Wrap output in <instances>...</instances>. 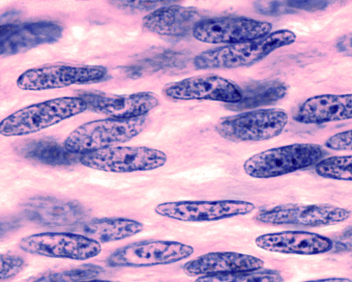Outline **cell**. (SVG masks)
Listing matches in <instances>:
<instances>
[{
	"mask_svg": "<svg viewBox=\"0 0 352 282\" xmlns=\"http://www.w3.org/2000/svg\"><path fill=\"white\" fill-rule=\"evenodd\" d=\"M297 40L295 33L282 30L265 37L245 43L228 45L204 51L194 60L197 69H224L249 67L266 58L275 50Z\"/></svg>",
	"mask_w": 352,
	"mask_h": 282,
	"instance_id": "cell-1",
	"label": "cell"
},
{
	"mask_svg": "<svg viewBox=\"0 0 352 282\" xmlns=\"http://www.w3.org/2000/svg\"><path fill=\"white\" fill-rule=\"evenodd\" d=\"M87 105L80 97H63L24 107L0 123V133L6 137L37 133L80 114Z\"/></svg>",
	"mask_w": 352,
	"mask_h": 282,
	"instance_id": "cell-2",
	"label": "cell"
},
{
	"mask_svg": "<svg viewBox=\"0 0 352 282\" xmlns=\"http://www.w3.org/2000/svg\"><path fill=\"white\" fill-rule=\"evenodd\" d=\"M146 125L148 119L146 117L93 121L72 132L64 146L69 152L81 155L129 142L140 134Z\"/></svg>",
	"mask_w": 352,
	"mask_h": 282,
	"instance_id": "cell-3",
	"label": "cell"
},
{
	"mask_svg": "<svg viewBox=\"0 0 352 282\" xmlns=\"http://www.w3.org/2000/svg\"><path fill=\"white\" fill-rule=\"evenodd\" d=\"M324 156L322 148L314 144H295L263 151L244 164L245 173L255 179L281 177L316 165Z\"/></svg>",
	"mask_w": 352,
	"mask_h": 282,
	"instance_id": "cell-4",
	"label": "cell"
},
{
	"mask_svg": "<svg viewBox=\"0 0 352 282\" xmlns=\"http://www.w3.org/2000/svg\"><path fill=\"white\" fill-rule=\"evenodd\" d=\"M287 122L288 116L283 109H258L224 118L216 130L233 142H257L279 135Z\"/></svg>",
	"mask_w": 352,
	"mask_h": 282,
	"instance_id": "cell-5",
	"label": "cell"
},
{
	"mask_svg": "<svg viewBox=\"0 0 352 282\" xmlns=\"http://www.w3.org/2000/svg\"><path fill=\"white\" fill-rule=\"evenodd\" d=\"M167 155L148 147H111L80 155V162L96 171L131 173L154 171L163 166Z\"/></svg>",
	"mask_w": 352,
	"mask_h": 282,
	"instance_id": "cell-6",
	"label": "cell"
},
{
	"mask_svg": "<svg viewBox=\"0 0 352 282\" xmlns=\"http://www.w3.org/2000/svg\"><path fill=\"white\" fill-rule=\"evenodd\" d=\"M192 246L172 241H142L116 250L107 263L117 268H146L169 265L189 259Z\"/></svg>",
	"mask_w": 352,
	"mask_h": 282,
	"instance_id": "cell-7",
	"label": "cell"
},
{
	"mask_svg": "<svg viewBox=\"0 0 352 282\" xmlns=\"http://www.w3.org/2000/svg\"><path fill=\"white\" fill-rule=\"evenodd\" d=\"M19 248L32 255L52 259L86 261L100 255V243L83 235L46 232L23 238Z\"/></svg>",
	"mask_w": 352,
	"mask_h": 282,
	"instance_id": "cell-8",
	"label": "cell"
},
{
	"mask_svg": "<svg viewBox=\"0 0 352 282\" xmlns=\"http://www.w3.org/2000/svg\"><path fill=\"white\" fill-rule=\"evenodd\" d=\"M107 74V69L101 66L49 65L25 72L16 83L23 91H41L98 83Z\"/></svg>",
	"mask_w": 352,
	"mask_h": 282,
	"instance_id": "cell-9",
	"label": "cell"
},
{
	"mask_svg": "<svg viewBox=\"0 0 352 282\" xmlns=\"http://www.w3.org/2000/svg\"><path fill=\"white\" fill-rule=\"evenodd\" d=\"M267 21L242 17L204 19L194 28V38L209 44H239L267 36L272 30Z\"/></svg>",
	"mask_w": 352,
	"mask_h": 282,
	"instance_id": "cell-10",
	"label": "cell"
},
{
	"mask_svg": "<svg viewBox=\"0 0 352 282\" xmlns=\"http://www.w3.org/2000/svg\"><path fill=\"white\" fill-rule=\"evenodd\" d=\"M351 215L349 210L331 205L285 204L258 212L255 219L271 225L317 228L342 223Z\"/></svg>",
	"mask_w": 352,
	"mask_h": 282,
	"instance_id": "cell-11",
	"label": "cell"
},
{
	"mask_svg": "<svg viewBox=\"0 0 352 282\" xmlns=\"http://www.w3.org/2000/svg\"><path fill=\"white\" fill-rule=\"evenodd\" d=\"M255 209L254 204L241 200L183 201L159 204L155 213L175 220L202 222L247 215Z\"/></svg>",
	"mask_w": 352,
	"mask_h": 282,
	"instance_id": "cell-12",
	"label": "cell"
},
{
	"mask_svg": "<svg viewBox=\"0 0 352 282\" xmlns=\"http://www.w3.org/2000/svg\"><path fill=\"white\" fill-rule=\"evenodd\" d=\"M166 96L176 100H212L237 104L242 100V89L231 80L217 75L189 77L169 83L164 89Z\"/></svg>",
	"mask_w": 352,
	"mask_h": 282,
	"instance_id": "cell-13",
	"label": "cell"
},
{
	"mask_svg": "<svg viewBox=\"0 0 352 282\" xmlns=\"http://www.w3.org/2000/svg\"><path fill=\"white\" fill-rule=\"evenodd\" d=\"M82 98L91 110L113 119L132 120L144 117L159 105L157 95L140 92L126 96L86 93Z\"/></svg>",
	"mask_w": 352,
	"mask_h": 282,
	"instance_id": "cell-14",
	"label": "cell"
},
{
	"mask_svg": "<svg viewBox=\"0 0 352 282\" xmlns=\"http://www.w3.org/2000/svg\"><path fill=\"white\" fill-rule=\"evenodd\" d=\"M255 243L266 251L301 256L325 253L331 250L334 245L327 237L302 231L263 235L255 239Z\"/></svg>",
	"mask_w": 352,
	"mask_h": 282,
	"instance_id": "cell-15",
	"label": "cell"
},
{
	"mask_svg": "<svg viewBox=\"0 0 352 282\" xmlns=\"http://www.w3.org/2000/svg\"><path fill=\"white\" fill-rule=\"evenodd\" d=\"M22 210L31 221L51 227L77 224L85 217L79 203L47 196L32 197L22 206Z\"/></svg>",
	"mask_w": 352,
	"mask_h": 282,
	"instance_id": "cell-16",
	"label": "cell"
},
{
	"mask_svg": "<svg viewBox=\"0 0 352 282\" xmlns=\"http://www.w3.org/2000/svg\"><path fill=\"white\" fill-rule=\"evenodd\" d=\"M264 261L257 257L236 252H212L186 263L185 273L190 276L223 274L261 270Z\"/></svg>",
	"mask_w": 352,
	"mask_h": 282,
	"instance_id": "cell-17",
	"label": "cell"
},
{
	"mask_svg": "<svg viewBox=\"0 0 352 282\" xmlns=\"http://www.w3.org/2000/svg\"><path fill=\"white\" fill-rule=\"evenodd\" d=\"M294 120L304 124H322L352 120V94L320 95L304 102Z\"/></svg>",
	"mask_w": 352,
	"mask_h": 282,
	"instance_id": "cell-18",
	"label": "cell"
},
{
	"mask_svg": "<svg viewBox=\"0 0 352 282\" xmlns=\"http://www.w3.org/2000/svg\"><path fill=\"white\" fill-rule=\"evenodd\" d=\"M64 27L53 21H37L16 25L14 31L1 40V56L21 54L39 45L60 40Z\"/></svg>",
	"mask_w": 352,
	"mask_h": 282,
	"instance_id": "cell-19",
	"label": "cell"
},
{
	"mask_svg": "<svg viewBox=\"0 0 352 282\" xmlns=\"http://www.w3.org/2000/svg\"><path fill=\"white\" fill-rule=\"evenodd\" d=\"M196 9L181 6H166L151 12L143 19V25L152 33L168 37H183L192 33L202 21Z\"/></svg>",
	"mask_w": 352,
	"mask_h": 282,
	"instance_id": "cell-20",
	"label": "cell"
},
{
	"mask_svg": "<svg viewBox=\"0 0 352 282\" xmlns=\"http://www.w3.org/2000/svg\"><path fill=\"white\" fill-rule=\"evenodd\" d=\"M16 151L26 159L50 166H70L80 162V158L51 138L24 140Z\"/></svg>",
	"mask_w": 352,
	"mask_h": 282,
	"instance_id": "cell-21",
	"label": "cell"
},
{
	"mask_svg": "<svg viewBox=\"0 0 352 282\" xmlns=\"http://www.w3.org/2000/svg\"><path fill=\"white\" fill-rule=\"evenodd\" d=\"M82 235L101 243L121 241L133 237L144 230L136 220L124 217L96 219L81 226Z\"/></svg>",
	"mask_w": 352,
	"mask_h": 282,
	"instance_id": "cell-22",
	"label": "cell"
},
{
	"mask_svg": "<svg viewBox=\"0 0 352 282\" xmlns=\"http://www.w3.org/2000/svg\"><path fill=\"white\" fill-rule=\"evenodd\" d=\"M242 91V100L237 104L228 105L230 109L248 110L273 104L285 97L287 89L280 82L266 81L252 84Z\"/></svg>",
	"mask_w": 352,
	"mask_h": 282,
	"instance_id": "cell-23",
	"label": "cell"
},
{
	"mask_svg": "<svg viewBox=\"0 0 352 282\" xmlns=\"http://www.w3.org/2000/svg\"><path fill=\"white\" fill-rule=\"evenodd\" d=\"M280 273L275 270H257L223 274L201 276L195 282H283Z\"/></svg>",
	"mask_w": 352,
	"mask_h": 282,
	"instance_id": "cell-24",
	"label": "cell"
},
{
	"mask_svg": "<svg viewBox=\"0 0 352 282\" xmlns=\"http://www.w3.org/2000/svg\"><path fill=\"white\" fill-rule=\"evenodd\" d=\"M316 173L327 179L352 182V155L322 160L316 165Z\"/></svg>",
	"mask_w": 352,
	"mask_h": 282,
	"instance_id": "cell-25",
	"label": "cell"
},
{
	"mask_svg": "<svg viewBox=\"0 0 352 282\" xmlns=\"http://www.w3.org/2000/svg\"><path fill=\"white\" fill-rule=\"evenodd\" d=\"M103 269L95 265H83L70 270L44 274L33 282H83L98 276Z\"/></svg>",
	"mask_w": 352,
	"mask_h": 282,
	"instance_id": "cell-26",
	"label": "cell"
},
{
	"mask_svg": "<svg viewBox=\"0 0 352 282\" xmlns=\"http://www.w3.org/2000/svg\"><path fill=\"white\" fill-rule=\"evenodd\" d=\"M24 260L14 254H2L0 257V279L2 281L10 279L23 269Z\"/></svg>",
	"mask_w": 352,
	"mask_h": 282,
	"instance_id": "cell-27",
	"label": "cell"
},
{
	"mask_svg": "<svg viewBox=\"0 0 352 282\" xmlns=\"http://www.w3.org/2000/svg\"><path fill=\"white\" fill-rule=\"evenodd\" d=\"M326 147L335 151H352V129L330 137L327 140Z\"/></svg>",
	"mask_w": 352,
	"mask_h": 282,
	"instance_id": "cell-28",
	"label": "cell"
},
{
	"mask_svg": "<svg viewBox=\"0 0 352 282\" xmlns=\"http://www.w3.org/2000/svg\"><path fill=\"white\" fill-rule=\"evenodd\" d=\"M110 4L114 6L116 8H119L123 10H133V11H145V10H153L154 9H159L170 4L168 2H151V1H113L109 2Z\"/></svg>",
	"mask_w": 352,
	"mask_h": 282,
	"instance_id": "cell-29",
	"label": "cell"
},
{
	"mask_svg": "<svg viewBox=\"0 0 352 282\" xmlns=\"http://www.w3.org/2000/svg\"><path fill=\"white\" fill-rule=\"evenodd\" d=\"M305 282H352V280L347 278H328L317 280H311Z\"/></svg>",
	"mask_w": 352,
	"mask_h": 282,
	"instance_id": "cell-30",
	"label": "cell"
},
{
	"mask_svg": "<svg viewBox=\"0 0 352 282\" xmlns=\"http://www.w3.org/2000/svg\"><path fill=\"white\" fill-rule=\"evenodd\" d=\"M83 282H114V281H108V280H91V281H83Z\"/></svg>",
	"mask_w": 352,
	"mask_h": 282,
	"instance_id": "cell-31",
	"label": "cell"
}]
</instances>
